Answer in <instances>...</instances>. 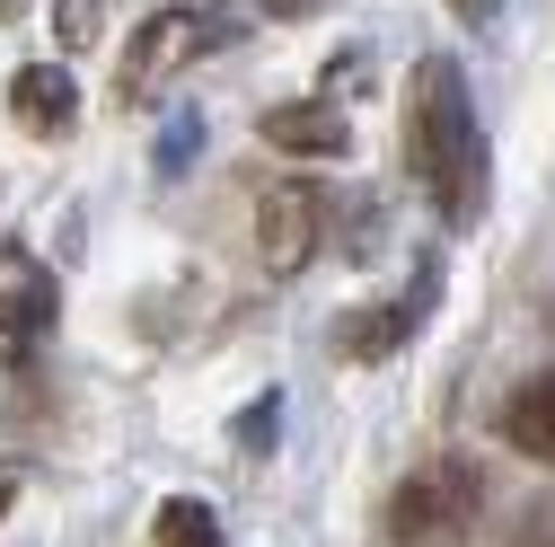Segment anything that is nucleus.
I'll use <instances>...</instances> for the list:
<instances>
[{"label": "nucleus", "instance_id": "f257e3e1", "mask_svg": "<svg viewBox=\"0 0 555 547\" xmlns=\"http://www.w3.org/2000/svg\"><path fill=\"white\" fill-rule=\"evenodd\" d=\"M405 168L441 203V221H476V203H485V124H476L467 72L450 53L414 62V80H405Z\"/></svg>", "mask_w": 555, "mask_h": 547}, {"label": "nucleus", "instance_id": "f03ea898", "mask_svg": "<svg viewBox=\"0 0 555 547\" xmlns=\"http://www.w3.org/2000/svg\"><path fill=\"white\" fill-rule=\"evenodd\" d=\"M485 530V468L467 450H441L388 495V547H467Z\"/></svg>", "mask_w": 555, "mask_h": 547}, {"label": "nucleus", "instance_id": "7ed1b4c3", "mask_svg": "<svg viewBox=\"0 0 555 547\" xmlns=\"http://www.w3.org/2000/svg\"><path fill=\"white\" fill-rule=\"evenodd\" d=\"M318 247H326V194L309 177H273L256 194V265L273 283H292V274H309Z\"/></svg>", "mask_w": 555, "mask_h": 547}, {"label": "nucleus", "instance_id": "20e7f679", "mask_svg": "<svg viewBox=\"0 0 555 547\" xmlns=\"http://www.w3.org/2000/svg\"><path fill=\"white\" fill-rule=\"evenodd\" d=\"M53 318H62L53 265L27 247H0V345H36V335H53Z\"/></svg>", "mask_w": 555, "mask_h": 547}, {"label": "nucleus", "instance_id": "39448f33", "mask_svg": "<svg viewBox=\"0 0 555 547\" xmlns=\"http://www.w3.org/2000/svg\"><path fill=\"white\" fill-rule=\"evenodd\" d=\"M203 44H212V27H203L194 10H151V18H142V36L124 44V89L142 98V89L177 80V72H185V62H194Z\"/></svg>", "mask_w": 555, "mask_h": 547}, {"label": "nucleus", "instance_id": "423d86ee", "mask_svg": "<svg viewBox=\"0 0 555 547\" xmlns=\"http://www.w3.org/2000/svg\"><path fill=\"white\" fill-rule=\"evenodd\" d=\"M264 132V151H283V160H344V142H353V124H344L335 98H292V106H264L256 115Z\"/></svg>", "mask_w": 555, "mask_h": 547}, {"label": "nucleus", "instance_id": "0eeeda50", "mask_svg": "<svg viewBox=\"0 0 555 547\" xmlns=\"http://www.w3.org/2000/svg\"><path fill=\"white\" fill-rule=\"evenodd\" d=\"M10 115L27 124V132H72L80 124V80H72V62H27V72L10 80Z\"/></svg>", "mask_w": 555, "mask_h": 547}, {"label": "nucleus", "instance_id": "6e6552de", "mask_svg": "<svg viewBox=\"0 0 555 547\" xmlns=\"http://www.w3.org/2000/svg\"><path fill=\"white\" fill-rule=\"evenodd\" d=\"M414 318H433V265L414 274V283L397 292V309H371V318H344L335 327V345L353 354V362H379V354H397L405 335H414Z\"/></svg>", "mask_w": 555, "mask_h": 547}, {"label": "nucleus", "instance_id": "1a4fd4ad", "mask_svg": "<svg viewBox=\"0 0 555 547\" xmlns=\"http://www.w3.org/2000/svg\"><path fill=\"white\" fill-rule=\"evenodd\" d=\"M494 433L520 450V459H538V468H555V371H538V380H520L512 397H503V416H494Z\"/></svg>", "mask_w": 555, "mask_h": 547}, {"label": "nucleus", "instance_id": "9d476101", "mask_svg": "<svg viewBox=\"0 0 555 547\" xmlns=\"http://www.w3.org/2000/svg\"><path fill=\"white\" fill-rule=\"evenodd\" d=\"M151 538H159V547H221V521H212L203 495H168V504L151 512Z\"/></svg>", "mask_w": 555, "mask_h": 547}, {"label": "nucleus", "instance_id": "9b49d317", "mask_svg": "<svg viewBox=\"0 0 555 547\" xmlns=\"http://www.w3.org/2000/svg\"><path fill=\"white\" fill-rule=\"evenodd\" d=\"M53 36H62V44L80 53V44L98 36V0H53Z\"/></svg>", "mask_w": 555, "mask_h": 547}, {"label": "nucleus", "instance_id": "f8f14e48", "mask_svg": "<svg viewBox=\"0 0 555 547\" xmlns=\"http://www.w3.org/2000/svg\"><path fill=\"white\" fill-rule=\"evenodd\" d=\"M512 547H555V495H546V504H529V512L512 521Z\"/></svg>", "mask_w": 555, "mask_h": 547}, {"label": "nucleus", "instance_id": "ddd939ff", "mask_svg": "<svg viewBox=\"0 0 555 547\" xmlns=\"http://www.w3.org/2000/svg\"><path fill=\"white\" fill-rule=\"evenodd\" d=\"M459 10H467V18H476V10H485V0H459Z\"/></svg>", "mask_w": 555, "mask_h": 547}]
</instances>
